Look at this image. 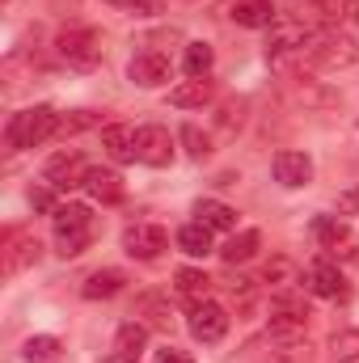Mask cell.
<instances>
[{
	"mask_svg": "<svg viewBox=\"0 0 359 363\" xmlns=\"http://www.w3.org/2000/svg\"><path fill=\"white\" fill-rule=\"evenodd\" d=\"M97 123H101V118H97L93 110H77V114H64L60 131H68V135H72V131H85V127H97Z\"/></svg>",
	"mask_w": 359,
	"mask_h": 363,
	"instance_id": "cell-32",
	"label": "cell"
},
{
	"mask_svg": "<svg viewBox=\"0 0 359 363\" xmlns=\"http://www.w3.org/2000/svg\"><path fill=\"white\" fill-rule=\"evenodd\" d=\"M144 347H148V325H144V321L118 325V334H114V359L136 363L140 355H144Z\"/></svg>",
	"mask_w": 359,
	"mask_h": 363,
	"instance_id": "cell-18",
	"label": "cell"
},
{
	"mask_svg": "<svg viewBox=\"0 0 359 363\" xmlns=\"http://www.w3.org/2000/svg\"><path fill=\"white\" fill-rule=\"evenodd\" d=\"M136 148H140V161L161 169L174 161V135L161 127V123H148V127H136Z\"/></svg>",
	"mask_w": 359,
	"mask_h": 363,
	"instance_id": "cell-10",
	"label": "cell"
},
{
	"mask_svg": "<svg viewBox=\"0 0 359 363\" xmlns=\"http://www.w3.org/2000/svg\"><path fill=\"white\" fill-rule=\"evenodd\" d=\"M270 169H275V182H279V186H287V190H296V186H304V182L313 178V161H309L304 152H292V148L275 152Z\"/></svg>",
	"mask_w": 359,
	"mask_h": 363,
	"instance_id": "cell-12",
	"label": "cell"
},
{
	"mask_svg": "<svg viewBox=\"0 0 359 363\" xmlns=\"http://www.w3.org/2000/svg\"><path fill=\"white\" fill-rule=\"evenodd\" d=\"M85 174H89V165H85V157H81V152H60V157H51V161H47V169H43L47 186H55V190L85 186Z\"/></svg>",
	"mask_w": 359,
	"mask_h": 363,
	"instance_id": "cell-11",
	"label": "cell"
},
{
	"mask_svg": "<svg viewBox=\"0 0 359 363\" xmlns=\"http://www.w3.org/2000/svg\"><path fill=\"white\" fill-rule=\"evenodd\" d=\"M228 17H233L237 26H245V30H270V26L279 21V9H275L270 0H237Z\"/></svg>",
	"mask_w": 359,
	"mask_h": 363,
	"instance_id": "cell-17",
	"label": "cell"
},
{
	"mask_svg": "<svg viewBox=\"0 0 359 363\" xmlns=\"http://www.w3.org/2000/svg\"><path fill=\"white\" fill-rule=\"evenodd\" d=\"M170 72H174V64H170V55H165L161 47H140V51L131 55V64H127V77H131V85H140V89H161V85L170 81Z\"/></svg>",
	"mask_w": 359,
	"mask_h": 363,
	"instance_id": "cell-6",
	"label": "cell"
},
{
	"mask_svg": "<svg viewBox=\"0 0 359 363\" xmlns=\"http://www.w3.org/2000/svg\"><path fill=\"white\" fill-rule=\"evenodd\" d=\"M186 330L194 342H220L228 334V313L216 304V300H203V304H190V317H186Z\"/></svg>",
	"mask_w": 359,
	"mask_h": 363,
	"instance_id": "cell-8",
	"label": "cell"
},
{
	"mask_svg": "<svg viewBox=\"0 0 359 363\" xmlns=\"http://www.w3.org/2000/svg\"><path fill=\"white\" fill-rule=\"evenodd\" d=\"M211 64H216V51H211L207 43H186V51H182V68H186V77H207Z\"/></svg>",
	"mask_w": 359,
	"mask_h": 363,
	"instance_id": "cell-28",
	"label": "cell"
},
{
	"mask_svg": "<svg viewBox=\"0 0 359 363\" xmlns=\"http://www.w3.org/2000/svg\"><path fill=\"white\" fill-rule=\"evenodd\" d=\"M101 148H106V152H110V161H118V165L140 161L136 127H127V123H110V127H101Z\"/></svg>",
	"mask_w": 359,
	"mask_h": 363,
	"instance_id": "cell-14",
	"label": "cell"
},
{
	"mask_svg": "<svg viewBox=\"0 0 359 363\" xmlns=\"http://www.w3.org/2000/svg\"><path fill=\"white\" fill-rule=\"evenodd\" d=\"M174 291H178L182 300H190V304H203L207 291H211V279L203 271H194V267H182V271L174 274Z\"/></svg>",
	"mask_w": 359,
	"mask_h": 363,
	"instance_id": "cell-23",
	"label": "cell"
},
{
	"mask_svg": "<svg viewBox=\"0 0 359 363\" xmlns=\"http://www.w3.org/2000/svg\"><path fill=\"white\" fill-rule=\"evenodd\" d=\"M178 140L186 144V152H190L194 161H203V157L211 152V140H207V135H203V131H199L194 123H186V127H182V131H178Z\"/></svg>",
	"mask_w": 359,
	"mask_h": 363,
	"instance_id": "cell-31",
	"label": "cell"
},
{
	"mask_svg": "<svg viewBox=\"0 0 359 363\" xmlns=\"http://www.w3.org/2000/svg\"><path fill=\"white\" fill-rule=\"evenodd\" d=\"M270 363H313V347L304 334H267Z\"/></svg>",
	"mask_w": 359,
	"mask_h": 363,
	"instance_id": "cell-16",
	"label": "cell"
},
{
	"mask_svg": "<svg viewBox=\"0 0 359 363\" xmlns=\"http://www.w3.org/2000/svg\"><path fill=\"white\" fill-rule=\"evenodd\" d=\"M313 237H317L326 250H338V245L351 241V233H347V224H343L338 216H317V220H313Z\"/></svg>",
	"mask_w": 359,
	"mask_h": 363,
	"instance_id": "cell-27",
	"label": "cell"
},
{
	"mask_svg": "<svg viewBox=\"0 0 359 363\" xmlns=\"http://www.w3.org/2000/svg\"><path fill=\"white\" fill-rule=\"evenodd\" d=\"M338 207H343V211H359V190L343 194V199H338Z\"/></svg>",
	"mask_w": 359,
	"mask_h": 363,
	"instance_id": "cell-37",
	"label": "cell"
},
{
	"mask_svg": "<svg viewBox=\"0 0 359 363\" xmlns=\"http://www.w3.org/2000/svg\"><path fill=\"white\" fill-rule=\"evenodd\" d=\"M131 4V13H140V17H157L161 9H165V0H127Z\"/></svg>",
	"mask_w": 359,
	"mask_h": 363,
	"instance_id": "cell-35",
	"label": "cell"
},
{
	"mask_svg": "<svg viewBox=\"0 0 359 363\" xmlns=\"http://www.w3.org/2000/svg\"><path fill=\"white\" fill-rule=\"evenodd\" d=\"M60 355H64V342L51 338V334H34V338H26V347H21V359L26 363H55Z\"/></svg>",
	"mask_w": 359,
	"mask_h": 363,
	"instance_id": "cell-25",
	"label": "cell"
},
{
	"mask_svg": "<svg viewBox=\"0 0 359 363\" xmlns=\"http://www.w3.org/2000/svg\"><path fill=\"white\" fill-rule=\"evenodd\" d=\"M85 190L97 203H123V194H127V186L114 169H97V165H89V174H85Z\"/></svg>",
	"mask_w": 359,
	"mask_h": 363,
	"instance_id": "cell-19",
	"label": "cell"
},
{
	"mask_svg": "<svg viewBox=\"0 0 359 363\" xmlns=\"http://www.w3.org/2000/svg\"><path fill=\"white\" fill-rule=\"evenodd\" d=\"M309 43H313V30L304 26V21H275L270 26V38H267V60H283V55H300L304 60V51H309Z\"/></svg>",
	"mask_w": 359,
	"mask_h": 363,
	"instance_id": "cell-7",
	"label": "cell"
},
{
	"mask_svg": "<svg viewBox=\"0 0 359 363\" xmlns=\"http://www.w3.org/2000/svg\"><path fill=\"white\" fill-rule=\"evenodd\" d=\"M51 224H55V245H60L64 258L85 254L89 233H93V216H89L85 203H60V207L51 211Z\"/></svg>",
	"mask_w": 359,
	"mask_h": 363,
	"instance_id": "cell-2",
	"label": "cell"
},
{
	"mask_svg": "<svg viewBox=\"0 0 359 363\" xmlns=\"http://www.w3.org/2000/svg\"><path fill=\"white\" fill-rule=\"evenodd\" d=\"M127 287V274L114 271V267H106V271H93L85 279V287H81V296L85 300H110V296H118Z\"/></svg>",
	"mask_w": 359,
	"mask_h": 363,
	"instance_id": "cell-22",
	"label": "cell"
},
{
	"mask_svg": "<svg viewBox=\"0 0 359 363\" xmlns=\"http://www.w3.org/2000/svg\"><path fill=\"white\" fill-rule=\"evenodd\" d=\"M178 250L182 254H190V258H207L211 254V228L207 224H182L178 228Z\"/></svg>",
	"mask_w": 359,
	"mask_h": 363,
	"instance_id": "cell-24",
	"label": "cell"
},
{
	"mask_svg": "<svg viewBox=\"0 0 359 363\" xmlns=\"http://www.w3.org/2000/svg\"><path fill=\"white\" fill-rule=\"evenodd\" d=\"M330 351H334V359L338 363H359V330H343V334H334Z\"/></svg>",
	"mask_w": 359,
	"mask_h": 363,
	"instance_id": "cell-30",
	"label": "cell"
},
{
	"mask_svg": "<svg viewBox=\"0 0 359 363\" xmlns=\"http://www.w3.org/2000/svg\"><path fill=\"white\" fill-rule=\"evenodd\" d=\"M55 47H60V60H64L68 68L89 72V68H97V64H101V38H97V30H89V26L64 30Z\"/></svg>",
	"mask_w": 359,
	"mask_h": 363,
	"instance_id": "cell-5",
	"label": "cell"
},
{
	"mask_svg": "<svg viewBox=\"0 0 359 363\" xmlns=\"http://www.w3.org/2000/svg\"><path fill=\"white\" fill-rule=\"evenodd\" d=\"M110 4H123V0H110Z\"/></svg>",
	"mask_w": 359,
	"mask_h": 363,
	"instance_id": "cell-38",
	"label": "cell"
},
{
	"mask_svg": "<svg viewBox=\"0 0 359 363\" xmlns=\"http://www.w3.org/2000/svg\"><path fill=\"white\" fill-rule=\"evenodd\" d=\"M258 245H263V237H258L254 228H245V233H237V237L220 250V258H224L228 267H237V262H250V258L258 254Z\"/></svg>",
	"mask_w": 359,
	"mask_h": 363,
	"instance_id": "cell-26",
	"label": "cell"
},
{
	"mask_svg": "<svg viewBox=\"0 0 359 363\" xmlns=\"http://www.w3.org/2000/svg\"><path fill=\"white\" fill-rule=\"evenodd\" d=\"M304 325H309L304 291H296V283L270 291V334H304Z\"/></svg>",
	"mask_w": 359,
	"mask_h": 363,
	"instance_id": "cell-3",
	"label": "cell"
},
{
	"mask_svg": "<svg viewBox=\"0 0 359 363\" xmlns=\"http://www.w3.org/2000/svg\"><path fill=\"white\" fill-rule=\"evenodd\" d=\"M55 186H34L30 190V207L34 211H55V194H51Z\"/></svg>",
	"mask_w": 359,
	"mask_h": 363,
	"instance_id": "cell-34",
	"label": "cell"
},
{
	"mask_svg": "<svg viewBox=\"0 0 359 363\" xmlns=\"http://www.w3.org/2000/svg\"><path fill=\"white\" fill-rule=\"evenodd\" d=\"M351 60H355V34H347V30L313 34L309 51H304V64H313V68H343Z\"/></svg>",
	"mask_w": 359,
	"mask_h": 363,
	"instance_id": "cell-4",
	"label": "cell"
},
{
	"mask_svg": "<svg viewBox=\"0 0 359 363\" xmlns=\"http://www.w3.org/2000/svg\"><path fill=\"white\" fill-rule=\"evenodd\" d=\"M136 313H140V317H148V325H153V330H170V325H174L170 304H165L161 296H144V300L136 304Z\"/></svg>",
	"mask_w": 359,
	"mask_h": 363,
	"instance_id": "cell-29",
	"label": "cell"
},
{
	"mask_svg": "<svg viewBox=\"0 0 359 363\" xmlns=\"http://www.w3.org/2000/svg\"><path fill=\"white\" fill-rule=\"evenodd\" d=\"M211 81L207 77H190V81H182L170 89V106H178V110H199V106H207L211 101Z\"/></svg>",
	"mask_w": 359,
	"mask_h": 363,
	"instance_id": "cell-21",
	"label": "cell"
},
{
	"mask_svg": "<svg viewBox=\"0 0 359 363\" xmlns=\"http://www.w3.org/2000/svg\"><path fill=\"white\" fill-rule=\"evenodd\" d=\"M38 254H43V245H38L34 233H9V241H4V271L21 274L26 267L38 262Z\"/></svg>",
	"mask_w": 359,
	"mask_h": 363,
	"instance_id": "cell-13",
	"label": "cell"
},
{
	"mask_svg": "<svg viewBox=\"0 0 359 363\" xmlns=\"http://www.w3.org/2000/svg\"><path fill=\"white\" fill-rule=\"evenodd\" d=\"M60 123H64V114H55L51 106H30V110H21V114L9 118V127H4V144H9L13 152H21V148H38V144H47V140L60 131Z\"/></svg>",
	"mask_w": 359,
	"mask_h": 363,
	"instance_id": "cell-1",
	"label": "cell"
},
{
	"mask_svg": "<svg viewBox=\"0 0 359 363\" xmlns=\"http://www.w3.org/2000/svg\"><path fill=\"white\" fill-rule=\"evenodd\" d=\"M165 245H170V237H165V228L161 224H131L127 233H123V250L131 254V258H140V262H153V258H161L165 254Z\"/></svg>",
	"mask_w": 359,
	"mask_h": 363,
	"instance_id": "cell-9",
	"label": "cell"
},
{
	"mask_svg": "<svg viewBox=\"0 0 359 363\" xmlns=\"http://www.w3.org/2000/svg\"><path fill=\"white\" fill-rule=\"evenodd\" d=\"M157 363H194V359H190L182 347H170V342H165V347L157 351Z\"/></svg>",
	"mask_w": 359,
	"mask_h": 363,
	"instance_id": "cell-36",
	"label": "cell"
},
{
	"mask_svg": "<svg viewBox=\"0 0 359 363\" xmlns=\"http://www.w3.org/2000/svg\"><path fill=\"white\" fill-rule=\"evenodd\" d=\"M304 287L313 291V296H326V300H343L347 296V283H343V271L334 267V262H313L309 274H304Z\"/></svg>",
	"mask_w": 359,
	"mask_h": 363,
	"instance_id": "cell-15",
	"label": "cell"
},
{
	"mask_svg": "<svg viewBox=\"0 0 359 363\" xmlns=\"http://www.w3.org/2000/svg\"><path fill=\"white\" fill-rule=\"evenodd\" d=\"M224 287H228V296H233L237 304H250V300H254V279H245V274H237V279H228Z\"/></svg>",
	"mask_w": 359,
	"mask_h": 363,
	"instance_id": "cell-33",
	"label": "cell"
},
{
	"mask_svg": "<svg viewBox=\"0 0 359 363\" xmlns=\"http://www.w3.org/2000/svg\"><path fill=\"white\" fill-rule=\"evenodd\" d=\"M194 216H199V224H207L211 233H237V211H233L228 203H220V199H199V203H194Z\"/></svg>",
	"mask_w": 359,
	"mask_h": 363,
	"instance_id": "cell-20",
	"label": "cell"
}]
</instances>
